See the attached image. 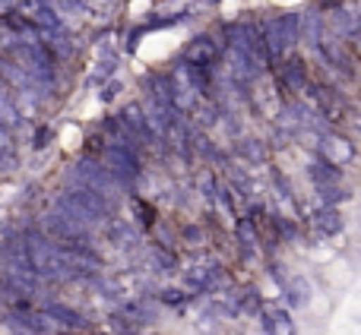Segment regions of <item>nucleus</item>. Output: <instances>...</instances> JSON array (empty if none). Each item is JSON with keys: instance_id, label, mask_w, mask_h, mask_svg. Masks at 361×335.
Masks as SVG:
<instances>
[{"instance_id": "1", "label": "nucleus", "mask_w": 361, "mask_h": 335, "mask_svg": "<svg viewBox=\"0 0 361 335\" xmlns=\"http://www.w3.org/2000/svg\"><path fill=\"white\" fill-rule=\"evenodd\" d=\"M63 184H80V187H89V190H99L102 196L114 199L118 203V196L124 193V187L118 184V180L111 177V171H108L105 165H102V158H80V162H73L63 171Z\"/></svg>"}, {"instance_id": "2", "label": "nucleus", "mask_w": 361, "mask_h": 335, "mask_svg": "<svg viewBox=\"0 0 361 335\" xmlns=\"http://www.w3.org/2000/svg\"><path fill=\"white\" fill-rule=\"evenodd\" d=\"M99 158H102V165L111 171V177L124 187V193H130L133 187H137V180L143 177V156L133 152V149H124V146L108 143L105 149H102Z\"/></svg>"}, {"instance_id": "3", "label": "nucleus", "mask_w": 361, "mask_h": 335, "mask_svg": "<svg viewBox=\"0 0 361 335\" xmlns=\"http://www.w3.org/2000/svg\"><path fill=\"white\" fill-rule=\"evenodd\" d=\"M307 92H311V101L317 105V111L324 114L330 124L345 120V101L333 86H324V82H307Z\"/></svg>"}, {"instance_id": "4", "label": "nucleus", "mask_w": 361, "mask_h": 335, "mask_svg": "<svg viewBox=\"0 0 361 335\" xmlns=\"http://www.w3.org/2000/svg\"><path fill=\"white\" fill-rule=\"evenodd\" d=\"M44 313H48L51 323H61V326H67V329H76V332L86 329V320H82V313H76L73 307L61 304V301H48V304H44Z\"/></svg>"}, {"instance_id": "5", "label": "nucleus", "mask_w": 361, "mask_h": 335, "mask_svg": "<svg viewBox=\"0 0 361 335\" xmlns=\"http://www.w3.org/2000/svg\"><path fill=\"white\" fill-rule=\"evenodd\" d=\"M121 120H124V124L130 127V130L137 133V137L143 139L146 146L156 143V139H152V133H149V124H146V111H143V105H137V101H133V105H127L124 111H121Z\"/></svg>"}, {"instance_id": "6", "label": "nucleus", "mask_w": 361, "mask_h": 335, "mask_svg": "<svg viewBox=\"0 0 361 335\" xmlns=\"http://www.w3.org/2000/svg\"><path fill=\"white\" fill-rule=\"evenodd\" d=\"M311 180H314L317 187H336L339 180H343V168L333 165L330 158L317 156V158L311 162Z\"/></svg>"}, {"instance_id": "7", "label": "nucleus", "mask_w": 361, "mask_h": 335, "mask_svg": "<svg viewBox=\"0 0 361 335\" xmlns=\"http://www.w3.org/2000/svg\"><path fill=\"white\" fill-rule=\"evenodd\" d=\"M235 237H238V244H241V253H244V256H254L257 250H263V247H260V237H257L254 222H250L247 215H241V218L235 222Z\"/></svg>"}, {"instance_id": "8", "label": "nucleus", "mask_w": 361, "mask_h": 335, "mask_svg": "<svg viewBox=\"0 0 361 335\" xmlns=\"http://www.w3.org/2000/svg\"><path fill=\"white\" fill-rule=\"evenodd\" d=\"M311 225L324 237H333V234H339V228H343V218H339V212L333 209V206H320V209L311 215Z\"/></svg>"}, {"instance_id": "9", "label": "nucleus", "mask_w": 361, "mask_h": 335, "mask_svg": "<svg viewBox=\"0 0 361 335\" xmlns=\"http://www.w3.org/2000/svg\"><path fill=\"white\" fill-rule=\"evenodd\" d=\"M219 54V48L209 42V38H200V42H193L190 48H187V63L190 67H206V63H212Z\"/></svg>"}, {"instance_id": "10", "label": "nucleus", "mask_w": 361, "mask_h": 335, "mask_svg": "<svg viewBox=\"0 0 361 335\" xmlns=\"http://www.w3.org/2000/svg\"><path fill=\"white\" fill-rule=\"evenodd\" d=\"M238 158L247 165H260L263 158H267V146H263V139H241L238 143Z\"/></svg>"}, {"instance_id": "11", "label": "nucleus", "mask_w": 361, "mask_h": 335, "mask_svg": "<svg viewBox=\"0 0 361 335\" xmlns=\"http://www.w3.org/2000/svg\"><path fill=\"white\" fill-rule=\"evenodd\" d=\"M0 127H10V130L23 127V114H19V108L13 105V99H6L4 92H0Z\"/></svg>"}, {"instance_id": "12", "label": "nucleus", "mask_w": 361, "mask_h": 335, "mask_svg": "<svg viewBox=\"0 0 361 335\" xmlns=\"http://www.w3.org/2000/svg\"><path fill=\"white\" fill-rule=\"evenodd\" d=\"M133 215L140 218V225L143 228H156V222H159V212H156V206L152 203H146V199H140V196H133Z\"/></svg>"}, {"instance_id": "13", "label": "nucleus", "mask_w": 361, "mask_h": 335, "mask_svg": "<svg viewBox=\"0 0 361 335\" xmlns=\"http://www.w3.org/2000/svg\"><path fill=\"white\" fill-rule=\"evenodd\" d=\"M108 237H111L114 244H121V247H130L133 237H137V231H133L127 222H121V218H111V225H108Z\"/></svg>"}, {"instance_id": "14", "label": "nucleus", "mask_w": 361, "mask_h": 335, "mask_svg": "<svg viewBox=\"0 0 361 335\" xmlns=\"http://www.w3.org/2000/svg\"><path fill=\"white\" fill-rule=\"evenodd\" d=\"M349 196V193L343 190V187H317V199H320V206H336V203H343V199Z\"/></svg>"}, {"instance_id": "15", "label": "nucleus", "mask_w": 361, "mask_h": 335, "mask_svg": "<svg viewBox=\"0 0 361 335\" xmlns=\"http://www.w3.org/2000/svg\"><path fill=\"white\" fill-rule=\"evenodd\" d=\"M180 241H187V244H193V247H197V244H203V228H200V225H180Z\"/></svg>"}, {"instance_id": "16", "label": "nucleus", "mask_w": 361, "mask_h": 335, "mask_svg": "<svg viewBox=\"0 0 361 335\" xmlns=\"http://www.w3.org/2000/svg\"><path fill=\"white\" fill-rule=\"evenodd\" d=\"M0 152H4V156H16V143H13L10 127H0Z\"/></svg>"}, {"instance_id": "17", "label": "nucleus", "mask_w": 361, "mask_h": 335, "mask_svg": "<svg viewBox=\"0 0 361 335\" xmlns=\"http://www.w3.org/2000/svg\"><path fill=\"white\" fill-rule=\"evenodd\" d=\"M200 190H203V196H206V199H212V203H216V196H219V184H216V177H212V174H203V180H200Z\"/></svg>"}, {"instance_id": "18", "label": "nucleus", "mask_w": 361, "mask_h": 335, "mask_svg": "<svg viewBox=\"0 0 361 335\" xmlns=\"http://www.w3.org/2000/svg\"><path fill=\"white\" fill-rule=\"evenodd\" d=\"M273 317L279 320V326H282V335H295V332H292V323H288V317H286V313H282V310H276ZM267 329H269V335H276V326H273V320H267Z\"/></svg>"}, {"instance_id": "19", "label": "nucleus", "mask_w": 361, "mask_h": 335, "mask_svg": "<svg viewBox=\"0 0 361 335\" xmlns=\"http://www.w3.org/2000/svg\"><path fill=\"white\" fill-rule=\"evenodd\" d=\"M159 298H162L165 304H180V301H184L187 294H184V291H175V288H169V291H162Z\"/></svg>"}, {"instance_id": "20", "label": "nucleus", "mask_w": 361, "mask_h": 335, "mask_svg": "<svg viewBox=\"0 0 361 335\" xmlns=\"http://www.w3.org/2000/svg\"><path fill=\"white\" fill-rule=\"evenodd\" d=\"M44 139H51V130H48V127H42V130H38V137H35V149H42Z\"/></svg>"}, {"instance_id": "21", "label": "nucleus", "mask_w": 361, "mask_h": 335, "mask_svg": "<svg viewBox=\"0 0 361 335\" xmlns=\"http://www.w3.org/2000/svg\"><path fill=\"white\" fill-rule=\"evenodd\" d=\"M13 6H16V0H0V10H4V13L13 10Z\"/></svg>"}]
</instances>
